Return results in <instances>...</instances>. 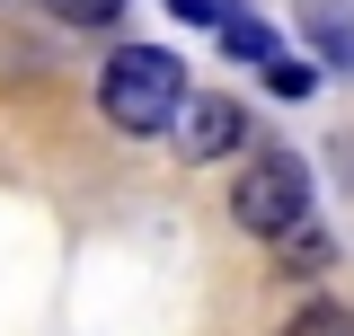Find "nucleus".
Listing matches in <instances>:
<instances>
[{
	"label": "nucleus",
	"instance_id": "0eeeda50",
	"mask_svg": "<svg viewBox=\"0 0 354 336\" xmlns=\"http://www.w3.org/2000/svg\"><path fill=\"white\" fill-rule=\"evenodd\" d=\"M266 88H274V97H310V88H319V71H310L301 53H274V62H266Z\"/></svg>",
	"mask_w": 354,
	"mask_h": 336
},
{
	"label": "nucleus",
	"instance_id": "39448f33",
	"mask_svg": "<svg viewBox=\"0 0 354 336\" xmlns=\"http://www.w3.org/2000/svg\"><path fill=\"white\" fill-rule=\"evenodd\" d=\"M328 230H292V239H274V274L292 283V274H328Z\"/></svg>",
	"mask_w": 354,
	"mask_h": 336
},
{
	"label": "nucleus",
	"instance_id": "20e7f679",
	"mask_svg": "<svg viewBox=\"0 0 354 336\" xmlns=\"http://www.w3.org/2000/svg\"><path fill=\"white\" fill-rule=\"evenodd\" d=\"M213 36H221V53H230V62H257V71L274 62V53H283V44H274V36L257 27V18H248V9H230V18L213 27Z\"/></svg>",
	"mask_w": 354,
	"mask_h": 336
},
{
	"label": "nucleus",
	"instance_id": "f03ea898",
	"mask_svg": "<svg viewBox=\"0 0 354 336\" xmlns=\"http://www.w3.org/2000/svg\"><path fill=\"white\" fill-rule=\"evenodd\" d=\"M230 221L248 239H292V230H310V168L292 151H257V160L230 177Z\"/></svg>",
	"mask_w": 354,
	"mask_h": 336
},
{
	"label": "nucleus",
	"instance_id": "f257e3e1",
	"mask_svg": "<svg viewBox=\"0 0 354 336\" xmlns=\"http://www.w3.org/2000/svg\"><path fill=\"white\" fill-rule=\"evenodd\" d=\"M97 106H106V124L115 133H169L186 115V62H177L169 44H115L106 53V71H97Z\"/></svg>",
	"mask_w": 354,
	"mask_h": 336
},
{
	"label": "nucleus",
	"instance_id": "7ed1b4c3",
	"mask_svg": "<svg viewBox=\"0 0 354 336\" xmlns=\"http://www.w3.org/2000/svg\"><path fill=\"white\" fill-rule=\"evenodd\" d=\"M177 151H186V160H230V151H248V106H239V97H186Z\"/></svg>",
	"mask_w": 354,
	"mask_h": 336
},
{
	"label": "nucleus",
	"instance_id": "6e6552de",
	"mask_svg": "<svg viewBox=\"0 0 354 336\" xmlns=\"http://www.w3.org/2000/svg\"><path fill=\"white\" fill-rule=\"evenodd\" d=\"M44 9H53L62 27H115V18H124V0H44Z\"/></svg>",
	"mask_w": 354,
	"mask_h": 336
},
{
	"label": "nucleus",
	"instance_id": "423d86ee",
	"mask_svg": "<svg viewBox=\"0 0 354 336\" xmlns=\"http://www.w3.org/2000/svg\"><path fill=\"white\" fill-rule=\"evenodd\" d=\"M274 336H354V310H346V301H301Z\"/></svg>",
	"mask_w": 354,
	"mask_h": 336
},
{
	"label": "nucleus",
	"instance_id": "1a4fd4ad",
	"mask_svg": "<svg viewBox=\"0 0 354 336\" xmlns=\"http://www.w3.org/2000/svg\"><path fill=\"white\" fill-rule=\"evenodd\" d=\"M177 18H186V27H221V18H230V0H169Z\"/></svg>",
	"mask_w": 354,
	"mask_h": 336
}]
</instances>
